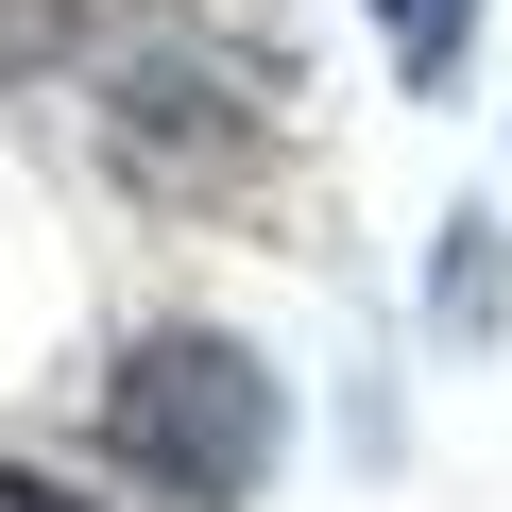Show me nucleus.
I'll return each mask as SVG.
<instances>
[{
  "instance_id": "f257e3e1",
  "label": "nucleus",
  "mask_w": 512,
  "mask_h": 512,
  "mask_svg": "<svg viewBox=\"0 0 512 512\" xmlns=\"http://www.w3.org/2000/svg\"><path fill=\"white\" fill-rule=\"evenodd\" d=\"M86 103L120 137H154L171 171H239V154H274L291 120V35H274V0H52L35 18Z\"/></svg>"
},
{
  "instance_id": "f03ea898",
  "label": "nucleus",
  "mask_w": 512,
  "mask_h": 512,
  "mask_svg": "<svg viewBox=\"0 0 512 512\" xmlns=\"http://www.w3.org/2000/svg\"><path fill=\"white\" fill-rule=\"evenodd\" d=\"M103 461L154 512H256L291 461V376L239 325H137L120 376H103Z\"/></svg>"
},
{
  "instance_id": "7ed1b4c3",
  "label": "nucleus",
  "mask_w": 512,
  "mask_h": 512,
  "mask_svg": "<svg viewBox=\"0 0 512 512\" xmlns=\"http://www.w3.org/2000/svg\"><path fill=\"white\" fill-rule=\"evenodd\" d=\"M478 18H495V0H376V52H393V86H461L478 69Z\"/></svg>"
},
{
  "instance_id": "20e7f679",
  "label": "nucleus",
  "mask_w": 512,
  "mask_h": 512,
  "mask_svg": "<svg viewBox=\"0 0 512 512\" xmlns=\"http://www.w3.org/2000/svg\"><path fill=\"white\" fill-rule=\"evenodd\" d=\"M427 325H444V342H495V325H512V291H495V222H478V205H461L444 256H427Z\"/></svg>"
},
{
  "instance_id": "39448f33",
  "label": "nucleus",
  "mask_w": 512,
  "mask_h": 512,
  "mask_svg": "<svg viewBox=\"0 0 512 512\" xmlns=\"http://www.w3.org/2000/svg\"><path fill=\"white\" fill-rule=\"evenodd\" d=\"M0 512H103L86 478H52V461H0Z\"/></svg>"
}]
</instances>
